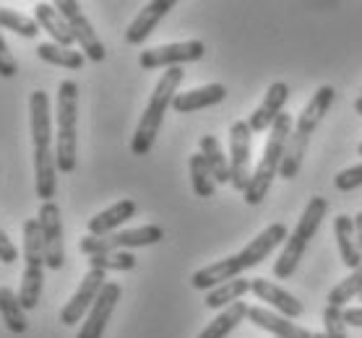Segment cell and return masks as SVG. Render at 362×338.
Masks as SVG:
<instances>
[{"label": "cell", "mask_w": 362, "mask_h": 338, "mask_svg": "<svg viewBox=\"0 0 362 338\" xmlns=\"http://www.w3.org/2000/svg\"><path fill=\"white\" fill-rule=\"evenodd\" d=\"M16 73H18V63L11 55L8 42L3 40V32H0V78H13Z\"/></svg>", "instance_id": "35"}, {"label": "cell", "mask_w": 362, "mask_h": 338, "mask_svg": "<svg viewBox=\"0 0 362 338\" xmlns=\"http://www.w3.org/2000/svg\"><path fill=\"white\" fill-rule=\"evenodd\" d=\"M89 265L94 271H133L136 268V255L117 250V253H102V255H91Z\"/></svg>", "instance_id": "32"}, {"label": "cell", "mask_w": 362, "mask_h": 338, "mask_svg": "<svg viewBox=\"0 0 362 338\" xmlns=\"http://www.w3.org/2000/svg\"><path fill=\"white\" fill-rule=\"evenodd\" d=\"M334 99H337V89H334V86H321V89L310 97V102L305 104V109L300 112V117H297L295 128L289 133L287 154H284V162H281V169H279L281 180H295L297 174H300L305 151H308V143H310V135H313L315 128L321 125L323 115L329 112Z\"/></svg>", "instance_id": "3"}, {"label": "cell", "mask_w": 362, "mask_h": 338, "mask_svg": "<svg viewBox=\"0 0 362 338\" xmlns=\"http://www.w3.org/2000/svg\"><path fill=\"white\" fill-rule=\"evenodd\" d=\"M198 146H201V154H204L206 164L211 169L214 182L216 185H227V182H230V159L224 157L222 143H219L214 135H204Z\"/></svg>", "instance_id": "27"}, {"label": "cell", "mask_w": 362, "mask_h": 338, "mask_svg": "<svg viewBox=\"0 0 362 338\" xmlns=\"http://www.w3.org/2000/svg\"><path fill=\"white\" fill-rule=\"evenodd\" d=\"M34 21L40 24V29H45L55 40V44L74 50L76 40L74 34H71V26H68V21L60 16V11L52 3H37L34 6Z\"/></svg>", "instance_id": "22"}, {"label": "cell", "mask_w": 362, "mask_h": 338, "mask_svg": "<svg viewBox=\"0 0 362 338\" xmlns=\"http://www.w3.org/2000/svg\"><path fill=\"white\" fill-rule=\"evenodd\" d=\"M206 55V44L201 40L175 42V44H162L151 47L139 55V66L144 71H157V68H177L182 63H196Z\"/></svg>", "instance_id": "12"}, {"label": "cell", "mask_w": 362, "mask_h": 338, "mask_svg": "<svg viewBox=\"0 0 362 338\" xmlns=\"http://www.w3.org/2000/svg\"><path fill=\"white\" fill-rule=\"evenodd\" d=\"M16 260H18V248L8 239V234L0 229V263L11 265L16 263Z\"/></svg>", "instance_id": "36"}, {"label": "cell", "mask_w": 362, "mask_h": 338, "mask_svg": "<svg viewBox=\"0 0 362 338\" xmlns=\"http://www.w3.org/2000/svg\"><path fill=\"white\" fill-rule=\"evenodd\" d=\"M323 325H326V338H346V322H344V310L339 307H326L323 313Z\"/></svg>", "instance_id": "33"}, {"label": "cell", "mask_w": 362, "mask_h": 338, "mask_svg": "<svg viewBox=\"0 0 362 338\" xmlns=\"http://www.w3.org/2000/svg\"><path fill=\"white\" fill-rule=\"evenodd\" d=\"M247 291H250V281L247 279H232L227 281V284H219V286H214L209 294H206L204 305L209 307V310H227L230 305H235V302H240V299L245 297Z\"/></svg>", "instance_id": "25"}, {"label": "cell", "mask_w": 362, "mask_h": 338, "mask_svg": "<svg viewBox=\"0 0 362 338\" xmlns=\"http://www.w3.org/2000/svg\"><path fill=\"white\" fill-rule=\"evenodd\" d=\"M326 214H329V200L323 198V195H313V198L308 200L303 216L297 219L295 231L287 237L284 250H281L279 258H276V263H274V276H276V279L284 281L297 271V265L303 260L305 250L310 245V239L318 234Z\"/></svg>", "instance_id": "7"}, {"label": "cell", "mask_w": 362, "mask_h": 338, "mask_svg": "<svg viewBox=\"0 0 362 338\" xmlns=\"http://www.w3.org/2000/svg\"><path fill=\"white\" fill-rule=\"evenodd\" d=\"M40 227H42V245H45V265L49 271H60L66 265V242H63V219L60 206L55 200L40 206Z\"/></svg>", "instance_id": "13"}, {"label": "cell", "mask_w": 362, "mask_h": 338, "mask_svg": "<svg viewBox=\"0 0 362 338\" xmlns=\"http://www.w3.org/2000/svg\"><path fill=\"white\" fill-rule=\"evenodd\" d=\"M354 234H357V245H360V250H362V211L354 216Z\"/></svg>", "instance_id": "38"}, {"label": "cell", "mask_w": 362, "mask_h": 338, "mask_svg": "<svg viewBox=\"0 0 362 338\" xmlns=\"http://www.w3.org/2000/svg\"><path fill=\"white\" fill-rule=\"evenodd\" d=\"M136 200L125 198V200H117L115 206H110L107 211H102L97 214L94 219H89V234L91 237H107V234H115L120 231L128 219L136 216Z\"/></svg>", "instance_id": "21"}, {"label": "cell", "mask_w": 362, "mask_h": 338, "mask_svg": "<svg viewBox=\"0 0 362 338\" xmlns=\"http://www.w3.org/2000/svg\"><path fill=\"white\" fill-rule=\"evenodd\" d=\"M29 120H32V146H34V190L42 203H49L58 190V164L52 149V109L49 97L42 89L29 97Z\"/></svg>", "instance_id": "2"}, {"label": "cell", "mask_w": 362, "mask_h": 338, "mask_svg": "<svg viewBox=\"0 0 362 338\" xmlns=\"http://www.w3.org/2000/svg\"><path fill=\"white\" fill-rule=\"evenodd\" d=\"M289 99V86L284 81H274L266 91L261 107H255V112L247 117V125L253 133H264L272 131V125L276 123V117L284 112V104Z\"/></svg>", "instance_id": "16"}, {"label": "cell", "mask_w": 362, "mask_h": 338, "mask_svg": "<svg viewBox=\"0 0 362 338\" xmlns=\"http://www.w3.org/2000/svg\"><path fill=\"white\" fill-rule=\"evenodd\" d=\"M55 8H58L60 16L68 21L71 34H74V40L78 42L83 58H89L91 63H102V60L107 58L105 44H102V40H99L97 32H94V26L89 24V18L83 16L81 6H78L76 0H58V3H55Z\"/></svg>", "instance_id": "11"}, {"label": "cell", "mask_w": 362, "mask_h": 338, "mask_svg": "<svg viewBox=\"0 0 362 338\" xmlns=\"http://www.w3.org/2000/svg\"><path fill=\"white\" fill-rule=\"evenodd\" d=\"M357 154H360V157H362V143H360V149H357Z\"/></svg>", "instance_id": "41"}, {"label": "cell", "mask_w": 362, "mask_h": 338, "mask_svg": "<svg viewBox=\"0 0 362 338\" xmlns=\"http://www.w3.org/2000/svg\"><path fill=\"white\" fill-rule=\"evenodd\" d=\"M190 167V182H193V193L198 198H211L216 190V182L211 177V169L206 164L204 154H193L188 162Z\"/></svg>", "instance_id": "29"}, {"label": "cell", "mask_w": 362, "mask_h": 338, "mask_svg": "<svg viewBox=\"0 0 362 338\" xmlns=\"http://www.w3.org/2000/svg\"><path fill=\"white\" fill-rule=\"evenodd\" d=\"M185 78V71L180 66L177 68H167L159 83L154 86V94H151V99H148L146 109H144V115L139 120V128L133 133L131 138V154L133 157H146L151 146H154V140L159 135V128L165 123V115L167 109L173 107V99L177 97V86L182 83Z\"/></svg>", "instance_id": "4"}, {"label": "cell", "mask_w": 362, "mask_h": 338, "mask_svg": "<svg viewBox=\"0 0 362 338\" xmlns=\"http://www.w3.org/2000/svg\"><path fill=\"white\" fill-rule=\"evenodd\" d=\"M247 320L258 325V328L274 333V338H313V333L308 328H300L289 318L274 313V310H266V307H250L247 310Z\"/></svg>", "instance_id": "19"}, {"label": "cell", "mask_w": 362, "mask_h": 338, "mask_svg": "<svg viewBox=\"0 0 362 338\" xmlns=\"http://www.w3.org/2000/svg\"><path fill=\"white\" fill-rule=\"evenodd\" d=\"M334 185H337L339 193H349V190L362 188V164L349 167L344 172H339L337 177H334Z\"/></svg>", "instance_id": "34"}, {"label": "cell", "mask_w": 362, "mask_h": 338, "mask_svg": "<svg viewBox=\"0 0 362 338\" xmlns=\"http://www.w3.org/2000/svg\"><path fill=\"white\" fill-rule=\"evenodd\" d=\"M360 97H362V94H360Z\"/></svg>", "instance_id": "43"}, {"label": "cell", "mask_w": 362, "mask_h": 338, "mask_svg": "<svg viewBox=\"0 0 362 338\" xmlns=\"http://www.w3.org/2000/svg\"><path fill=\"white\" fill-rule=\"evenodd\" d=\"M354 112L362 115V97H357V102H354Z\"/></svg>", "instance_id": "39"}, {"label": "cell", "mask_w": 362, "mask_h": 338, "mask_svg": "<svg viewBox=\"0 0 362 338\" xmlns=\"http://www.w3.org/2000/svg\"><path fill=\"white\" fill-rule=\"evenodd\" d=\"M313 338H326V333H313Z\"/></svg>", "instance_id": "40"}, {"label": "cell", "mask_w": 362, "mask_h": 338, "mask_svg": "<svg viewBox=\"0 0 362 338\" xmlns=\"http://www.w3.org/2000/svg\"><path fill=\"white\" fill-rule=\"evenodd\" d=\"M287 237H289V231L281 222L269 224L258 237L250 239L245 248L240 250L238 255L216 260V263L206 265V268L193 273V276H190V286L198 289V291H211V289L219 286V284L240 279V273L247 271V268H255L258 263H264L266 258L272 255L281 242H287Z\"/></svg>", "instance_id": "1"}, {"label": "cell", "mask_w": 362, "mask_h": 338, "mask_svg": "<svg viewBox=\"0 0 362 338\" xmlns=\"http://www.w3.org/2000/svg\"><path fill=\"white\" fill-rule=\"evenodd\" d=\"M334 234H337V245H339V258L346 268L357 271L362 265V250L357 245V234H354V216L339 214L334 219Z\"/></svg>", "instance_id": "23"}, {"label": "cell", "mask_w": 362, "mask_h": 338, "mask_svg": "<svg viewBox=\"0 0 362 338\" xmlns=\"http://www.w3.org/2000/svg\"><path fill=\"white\" fill-rule=\"evenodd\" d=\"M250 291H253L261 302H269L272 307H276V313H281L284 318H289V320L300 318L305 310L303 302H300L295 294H289L287 289L276 286V284L269 279H253L250 281Z\"/></svg>", "instance_id": "18"}, {"label": "cell", "mask_w": 362, "mask_h": 338, "mask_svg": "<svg viewBox=\"0 0 362 338\" xmlns=\"http://www.w3.org/2000/svg\"><path fill=\"white\" fill-rule=\"evenodd\" d=\"M227 97V86L224 83H209V86H201V89H190L182 91L173 99V109L180 112V115H188V112H198V109H209L224 102Z\"/></svg>", "instance_id": "20"}, {"label": "cell", "mask_w": 362, "mask_h": 338, "mask_svg": "<svg viewBox=\"0 0 362 338\" xmlns=\"http://www.w3.org/2000/svg\"><path fill=\"white\" fill-rule=\"evenodd\" d=\"M250 149H253V131L247 120H235L230 125V185L238 193H245L250 185Z\"/></svg>", "instance_id": "10"}, {"label": "cell", "mask_w": 362, "mask_h": 338, "mask_svg": "<svg viewBox=\"0 0 362 338\" xmlns=\"http://www.w3.org/2000/svg\"><path fill=\"white\" fill-rule=\"evenodd\" d=\"M120 297H123L120 284L107 281L105 289L99 291L97 302L91 305L89 315L83 318L81 330H78V336L76 338H102L105 336V328H107V322H110V318H112V313H115V305L120 302Z\"/></svg>", "instance_id": "15"}, {"label": "cell", "mask_w": 362, "mask_h": 338, "mask_svg": "<svg viewBox=\"0 0 362 338\" xmlns=\"http://www.w3.org/2000/svg\"><path fill=\"white\" fill-rule=\"evenodd\" d=\"M105 284H107V273L89 268V273L83 276L78 289H76V294L68 299L66 307L60 310V322H63V325H76V322H81L83 315H89L91 305L97 302L99 291L105 289Z\"/></svg>", "instance_id": "14"}, {"label": "cell", "mask_w": 362, "mask_h": 338, "mask_svg": "<svg viewBox=\"0 0 362 338\" xmlns=\"http://www.w3.org/2000/svg\"><path fill=\"white\" fill-rule=\"evenodd\" d=\"M0 29L16 32L18 37H24V40H34V37L40 34V24H37L34 18L24 16V13H18V11L3 8V6H0Z\"/></svg>", "instance_id": "31"}, {"label": "cell", "mask_w": 362, "mask_h": 338, "mask_svg": "<svg viewBox=\"0 0 362 338\" xmlns=\"http://www.w3.org/2000/svg\"><path fill=\"white\" fill-rule=\"evenodd\" d=\"M24 276H21V307L34 310L42 299V286H45V245H42V227L40 219H26L24 222Z\"/></svg>", "instance_id": "8"}, {"label": "cell", "mask_w": 362, "mask_h": 338, "mask_svg": "<svg viewBox=\"0 0 362 338\" xmlns=\"http://www.w3.org/2000/svg\"><path fill=\"white\" fill-rule=\"evenodd\" d=\"M344 322L346 325H354V328H362V307H349V310H344Z\"/></svg>", "instance_id": "37"}, {"label": "cell", "mask_w": 362, "mask_h": 338, "mask_svg": "<svg viewBox=\"0 0 362 338\" xmlns=\"http://www.w3.org/2000/svg\"><path fill=\"white\" fill-rule=\"evenodd\" d=\"M37 55L40 60L49 63V66H60V68H68V71H81L83 68V52L81 50H68V47H60L55 42H45L37 47Z\"/></svg>", "instance_id": "28"}, {"label": "cell", "mask_w": 362, "mask_h": 338, "mask_svg": "<svg viewBox=\"0 0 362 338\" xmlns=\"http://www.w3.org/2000/svg\"><path fill=\"white\" fill-rule=\"evenodd\" d=\"M247 310H250V307H247L245 302H235V305H230L227 310H222V313L216 315L214 320L209 322L196 338H227L232 330L247 318Z\"/></svg>", "instance_id": "24"}, {"label": "cell", "mask_w": 362, "mask_h": 338, "mask_svg": "<svg viewBox=\"0 0 362 338\" xmlns=\"http://www.w3.org/2000/svg\"><path fill=\"white\" fill-rule=\"evenodd\" d=\"M362 294V265L357 268V271H352L349 276H346L344 281H339L337 286L329 291V307H341L346 305V302H352L354 297H360Z\"/></svg>", "instance_id": "30"}, {"label": "cell", "mask_w": 362, "mask_h": 338, "mask_svg": "<svg viewBox=\"0 0 362 338\" xmlns=\"http://www.w3.org/2000/svg\"><path fill=\"white\" fill-rule=\"evenodd\" d=\"M55 123H58L55 164H58V172L71 174L76 169V157H78V83L76 81H60Z\"/></svg>", "instance_id": "6"}, {"label": "cell", "mask_w": 362, "mask_h": 338, "mask_svg": "<svg viewBox=\"0 0 362 338\" xmlns=\"http://www.w3.org/2000/svg\"><path fill=\"white\" fill-rule=\"evenodd\" d=\"M26 310L21 307V299L13 289L0 286V318L6 322V328L11 333H26L29 328V320H26Z\"/></svg>", "instance_id": "26"}, {"label": "cell", "mask_w": 362, "mask_h": 338, "mask_svg": "<svg viewBox=\"0 0 362 338\" xmlns=\"http://www.w3.org/2000/svg\"><path fill=\"white\" fill-rule=\"evenodd\" d=\"M292 128H295V120H292V115H287V112H281V115L276 117V123L272 125V133H269V138H266L264 154H261L258 164H255L250 185H247V190L243 193L247 206H261L264 198L269 195V190H272L274 180H276V174H279V169H281L284 154H287V140H289Z\"/></svg>", "instance_id": "5"}, {"label": "cell", "mask_w": 362, "mask_h": 338, "mask_svg": "<svg viewBox=\"0 0 362 338\" xmlns=\"http://www.w3.org/2000/svg\"><path fill=\"white\" fill-rule=\"evenodd\" d=\"M175 8V0H151L139 11V16L133 18L131 26L125 29V42L128 44H144L154 34L159 21Z\"/></svg>", "instance_id": "17"}, {"label": "cell", "mask_w": 362, "mask_h": 338, "mask_svg": "<svg viewBox=\"0 0 362 338\" xmlns=\"http://www.w3.org/2000/svg\"><path fill=\"white\" fill-rule=\"evenodd\" d=\"M165 239V229L157 224H146V227H136V229H120L115 234L107 237H86L78 239V250L83 255H102V253H117V250L128 248H148V245H157Z\"/></svg>", "instance_id": "9"}, {"label": "cell", "mask_w": 362, "mask_h": 338, "mask_svg": "<svg viewBox=\"0 0 362 338\" xmlns=\"http://www.w3.org/2000/svg\"><path fill=\"white\" fill-rule=\"evenodd\" d=\"M360 302H362V294H360Z\"/></svg>", "instance_id": "42"}]
</instances>
